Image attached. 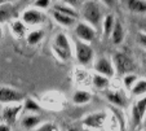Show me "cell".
I'll use <instances>...</instances> for the list:
<instances>
[{"label":"cell","instance_id":"obj_3","mask_svg":"<svg viewBox=\"0 0 146 131\" xmlns=\"http://www.w3.org/2000/svg\"><path fill=\"white\" fill-rule=\"evenodd\" d=\"M75 56L79 64L82 65H88L93 60V48L91 47L89 43H84L80 40H75Z\"/></svg>","mask_w":146,"mask_h":131},{"label":"cell","instance_id":"obj_18","mask_svg":"<svg viewBox=\"0 0 146 131\" xmlns=\"http://www.w3.org/2000/svg\"><path fill=\"white\" fill-rule=\"evenodd\" d=\"M127 5L129 11L135 13H145L146 11L145 0H127Z\"/></svg>","mask_w":146,"mask_h":131},{"label":"cell","instance_id":"obj_32","mask_svg":"<svg viewBox=\"0 0 146 131\" xmlns=\"http://www.w3.org/2000/svg\"><path fill=\"white\" fill-rule=\"evenodd\" d=\"M0 131H12V128L7 123H0Z\"/></svg>","mask_w":146,"mask_h":131},{"label":"cell","instance_id":"obj_12","mask_svg":"<svg viewBox=\"0 0 146 131\" xmlns=\"http://www.w3.org/2000/svg\"><path fill=\"white\" fill-rule=\"evenodd\" d=\"M110 38H111V42L114 44H121L124 40V27L119 21H115V25H114V29L110 34Z\"/></svg>","mask_w":146,"mask_h":131},{"label":"cell","instance_id":"obj_34","mask_svg":"<svg viewBox=\"0 0 146 131\" xmlns=\"http://www.w3.org/2000/svg\"><path fill=\"white\" fill-rule=\"evenodd\" d=\"M67 131H80V130H78V128H75V127H69Z\"/></svg>","mask_w":146,"mask_h":131},{"label":"cell","instance_id":"obj_30","mask_svg":"<svg viewBox=\"0 0 146 131\" xmlns=\"http://www.w3.org/2000/svg\"><path fill=\"white\" fill-rule=\"evenodd\" d=\"M62 4H66V5L76 9L83 4V0H62Z\"/></svg>","mask_w":146,"mask_h":131},{"label":"cell","instance_id":"obj_26","mask_svg":"<svg viewBox=\"0 0 146 131\" xmlns=\"http://www.w3.org/2000/svg\"><path fill=\"white\" fill-rule=\"evenodd\" d=\"M142 116L138 113V110L136 109V106L133 105L132 106V123H133V127H136V126H138L141 123V121H142Z\"/></svg>","mask_w":146,"mask_h":131},{"label":"cell","instance_id":"obj_4","mask_svg":"<svg viewBox=\"0 0 146 131\" xmlns=\"http://www.w3.org/2000/svg\"><path fill=\"white\" fill-rule=\"evenodd\" d=\"M113 65H114L115 72H118L121 76L128 74V73H133V70H135V64H133V61L127 55H124V53H115Z\"/></svg>","mask_w":146,"mask_h":131},{"label":"cell","instance_id":"obj_27","mask_svg":"<svg viewBox=\"0 0 146 131\" xmlns=\"http://www.w3.org/2000/svg\"><path fill=\"white\" fill-rule=\"evenodd\" d=\"M135 106H136V109L138 110V113L143 117V116H145V110H146V99H145V96L141 98V99H138L137 103L135 104Z\"/></svg>","mask_w":146,"mask_h":131},{"label":"cell","instance_id":"obj_11","mask_svg":"<svg viewBox=\"0 0 146 131\" xmlns=\"http://www.w3.org/2000/svg\"><path fill=\"white\" fill-rule=\"evenodd\" d=\"M106 98L111 104L119 106V108L127 106V98L121 91H106Z\"/></svg>","mask_w":146,"mask_h":131},{"label":"cell","instance_id":"obj_29","mask_svg":"<svg viewBox=\"0 0 146 131\" xmlns=\"http://www.w3.org/2000/svg\"><path fill=\"white\" fill-rule=\"evenodd\" d=\"M50 5V0H35L34 1V7L40 9H45Z\"/></svg>","mask_w":146,"mask_h":131},{"label":"cell","instance_id":"obj_15","mask_svg":"<svg viewBox=\"0 0 146 131\" xmlns=\"http://www.w3.org/2000/svg\"><path fill=\"white\" fill-rule=\"evenodd\" d=\"M44 30L43 29H38V30H33L26 35V42L29 45H36L44 39Z\"/></svg>","mask_w":146,"mask_h":131},{"label":"cell","instance_id":"obj_21","mask_svg":"<svg viewBox=\"0 0 146 131\" xmlns=\"http://www.w3.org/2000/svg\"><path fill=\"white\" fill-rule=\"evenodd\" d=\"M92 83H93V86L96 87L97 90H105V88H108V86H109V78L94 73L93 76H92Z\"/></svg>","mask_w":146,"mask_h":131},{"label":"cell","instance_id":"obj_16","mask_svg":"<svg viewBox=\"0 0 146 131\" xmlns=\"http://www.w3.org/2000/svg\"><path fill=\"white\" fill-rule=\"evenodd\" d=\"M41 122V117L38 114H29L26 116V117H23L22 122H21V125H22L23 128H26V130H33V128L38 127L39 125H40Z\"/></svg>","mask_w":146,"mask_h":131},{"label":"cell","instance_id":"obj_24","mask_svg":"<svg viewBox=\"0 0 146 131\" xmlns=\"http://www.w3.org/2000/svg\"><path fill=\"white\" fill-rule=\"evenodd\" d=\"M12 16V5H0V23H4L11 18Z\"/></svg>","mask_w":146,"mask_h":131},{"label":"cell","instance_id":"obj_37","mask_svg":"<svg viewBox=\"0 0 146 131\" xmlns=\"http://www.w3.org/2000/svg\"><path fill=\"white\" fill-rule=\"evenodd\" d=\"M84 131H94V130H91V128H86Z\"/></svg>","mask_w":146,"mask_h":131},{"label":"cell","instance_id":"obj_31","mask_svg":"<svg viewBox=\"0 0 146 131\" xmlns=\"http://www.w3.org/2000/svg\"><path fill=\"white\" fill-rule=\"evenodd\" d=\"M101 1L105 4L106 7H109V8H113V7L115 5V0H101Z\"/></svg>","mask_w":146,"mask_h":131},{"label":"cell","instance_id":"obj_5","mask_svg":"<svg viewBox=\"0 0 146 131\" xmlns=\"http://www.w3.org/2000/svg\"><path fill=\"white\" fill-rule=\"evenodd\" d=\"M74 30H75V35L78 36V39L80 42L91 43L96 39V35H97L96 29H93L87 22H78L75 25Z\"/></svg>","mask_w":146,"mask_h":131},{"label":"cell","instance_id":"obj_28","mask_svg":"<svg viewBox=\"0 0 146 131\" xmlns=\"http://www.w3.org/2000/svg\"><path fill=\"white\" fill-rule=\"evenodd\" d=\"M38 131H60L58 126L53 122H47L44 125H41L40 127L38 128Z\"/></svg>","mask_w":146,"mask_h":131},{"label":"cell","instance_id":"obj_22","mask_svg":"<svg viewBox=\"0 0 146 131\" xmlns=\"http://www.w3.org/2000/svg\"><path fill=\"white\" fill-rule=\"evenodd\" d=\"M12 31H13V34L17 36V38H25L26 34H27L26 25L19 20L14 21V22L12 23Z\"/></svg>","mask_w":146,"mask_h":131},{"label":"cell","instance_id":"obj_10","mask_svg":"<svg viewBox=\"0 0 146 131\" xmlns=\"http://www.w3.org/2000/svg\"><path fill=\"white\" fill-rule=\"evenodd\" d=\"M106 118H108V113L106 112H97V113H92V114L87 116L83 120V126H86L87 128H100L105 125Z\"/></svg>","mask_w":146,"mask_h":131},{"label":"cell","instance_id":"obj_19","mask_svg":"<svg viewBox=\"0 0 146 131\" xmlns=\"http://www.w3.org/2000/svg\"><path fill=\"white\" fill-rule=\"evenodd\" d=\"M22 110L30 112V114H33V113H36V112H40L41 108H40V105H39V104L34 100V99L27 98V99H23Z\"/></svg>","mask_w":146,"mask_h":131},{"label":"cell","instance_id":"obj_7","mask_svg":"<svg viewBox=\"0 0 146 131\" xmlns=\"http://www.w3.org/2000/svg\"><path fill=\"white\" fill-rule=\"evenodd\" d=\"M94 72L97 74L106 77V78H113L115 76V69H114L113 61L106 56H102L96 60L94 62Z\"/></svg>","mask_w":146,"mask_h":131},{"label":"cell","instance_id":"obj_13","mask_svg":"<svg viewBox=\"0 0 146 131\" xmlns=\"http://www.w3.org/2000/svg\"><path fill=\"white\" fill-rule=\"evenodd\" d=\"M92 100V94L86 90H78L72 96V101L76 105H86Z\"/></svg>","mask_w":146,"mask_h":131},{"label":"cell","instance_id":"obj_6","mask_svg":"<svg viewBox=\"0 0 146 131\" xmlns=\"http://www.w3.org/2000/svg\"><path fill=\"white\" fill-rule=\"evenodd\" d=\"M25 96L22 92L11 87H0V104H19Z\"/></svg>","mask_w":146,"mask_h":131},{"label":"cell","instance_id":"obj_36","mask_svg":"<svg viewBox=\"0 0 146 131\" xmlns=\"http://www.w3.org/2000/svg\"><path fill=\"white\" fill-rule=\"evenodd\" d=\"M3 110V104H0V112Z\"/></svg>","mask_w":146,"mask_h":131},{"label":"cell","instance_id":"obj_17","mask_svg":"<svg viewBox=\"0 0 146 131\" xmlns=\"http://www.w3.org/2000/svg\"><path fill=\"white\" fill-rule=\"evenodd\" d=\"M53 11L60 12V13L66 14V16H70V17H72V18H75V20H76L78 16H79V13H78V12L75 11L74 8H71V7L66 5V4H62V3L54 4V7H53Z\"/></svg>","mask_w":146,"mask_h":131},{"label":"cell","instance_id":"obj_14","mask_svg":"<svg viewBox=\"0 0 146 131\" xmlns=\"http://www.w3.org/2000/svg\"><path fill=\"white\" fill-rule=\"evenodd\" d=\"M53 20L61 26H65V27H71V26L75 25V18L70 16H66V14H62L60 12L53 11Z\"/></svg>","mask_w":146,"mask_h":131},{"label":"cell","instance_id":"obj_33","mask_svg":"<svg viewBox=\"0 0 146 131\" xmlns=\"http://www.w3.org/2000/svg\"><path fill=\"white\" fill-rule=\"evenodd\" d=\"M141 43H142L143 47H145V35H141Z\"/></svg>","mask_w":146,"mask_h":131},{"label":"cell","instance_id":"obj_8","mask_svg":"<svg viewBox=\"0 0 146 131\" xmlns=\"http://www.w3.org/2000/svg\"><path fill=\"white\" fill-rule=\"evenodd\" d=\"M22 22L27 26H35V25H41L44 23L47 17L43 12L38 11V9H26L22 13Z\"/></svg>","mask_w":146,"mask_h":131},{"label":"cell","instance_id":"obj_1","mask_svg":"<svg viewBox=\"0 0 146 131\" xmlns=\"http://www.w3.org/2000/svg\"><path fill=\"white\" fill-rule=\"evenodd\" d=\"M52 49H53V53H54L60 60H62V61H69L72 56V49H71L70 40L64 33H58L57 35L54 36Z\"/></svg>","mask_w":146,"mask_h":131},{"label":"cell","instance_id":"obj_20","mask_svg":"<svg viewBox=\"0 0 146 131\" xmlns=\"http://www.w3.org/2000/svg\"><path fill=\"white\" fill-rule=\"evenodd\" d=\"M115 17L114 14H106L105 18H104V22H102V27H104V34L105 36H110L111 31L114 29V25H115Z\"/></svg>","mask_w":146,"mask_h":131},{"label":"cell","instance_id":"obj_35","mask_svg":"<svg viewBox=\"0 0 146 131\" xmlns=\"http://www.w3.org/2000/svg\"><path fill=\"white\" fill-rule=\"evenodd\" d=\"M0 39H3V29L0 26Z\"/></svg>","mask_w":146,"mask_h":131},{"label":"cell","instance_id":"obj_25","mask_svg":"<svg viewBox=\"0 0 146 131\" xmlns=\"http://www.w3.org/2000/svg\"><path fill=\"white\" fill-rule=\"evenodd\" d=\"M137 79H138V77L136 76V74H133V73L124 74V77H123V84H124V87H125V88L129 91V90L133 87V84L137 82Z\"/></svg>","mask_w":146,"mask_h":131},{"label":"cell","instance_id":"obj_9","mask_svg":"<svg viewBox=\"0 0 146 131\" xmlns=\"http://www.w3.org/2000/svg\"><path fill=\"white\" fill-rule=\"evenodd\" d=\"M22 110V104H9V105L4 106L1 110V118H3L4 123L8 126H13L17 121V117Z\"/></svg>","mask_w":146,"mask_h":131},{"label":"cell","instance_id":"obj_23","mask_svg":"<svg viewBox=\"0 0 146 131\" xmlns=\"http://www.w3.org/2000/svg\"><path fill=\"white\" fill-rule=\"evenodd\" d=\"M132 96H145L146 92V81L145 79H137L133 87L129 90Z\"/></svg>","mask_w":146,"mask_h":131},{"label":"cell","instance_id":"obj_2","mask_svg":"<svg viewBox=\"0 0 146 131\" xmlns=\"http://www.w3.org/2000/svg\"><path fill=\"white\" fill-rule=\"evenodd\" d=\"M82 14L86 22L93 29H97L101 25V9L98 4L93 0H88L82 4Z\"/></svg>","mask_w":146,"mask_h":131},{"label":"cell","instance_id":"obj_38","mask_svg":"<svg viewBox=\"0 0 146 131\" xmlns=\"http://www.w3.org/2000/svg\"><path fill=\"white\" fill-rule=\"evenodd\" d=\"M54 1H58V0H54Z\"/></svg>","mask_w":146,"mask_h":131}]
</instances>
